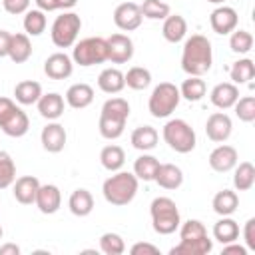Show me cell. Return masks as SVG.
<instances>
[{"mask_svg": "<svg viewBox=\"0 0 255 255\" xmlns=\"http://www.w3.org/2000/svg\"><path fill=\"white\" fill-rule=\"evenodd\" d=\"M213 52L211 42L203 34H191L181 52V70L189 76H203L211 70Z\"/></svg>", "mask_w": 255, "mask_h": 255, "instance_id": "1", "label": "cell"}, {"mask_svg": "<svg viewBox=\"0 0 255 255\" xmlns=\"http://www.w3.org/2000/svg\"><path fill=\"white\" fill-rule=\"evenodd\" d=\"M129 118V104L124 98H110L104 102L100 112L98 129L106 139H118L124 133L126 122Z\"/></svg>", "mask_w": 255, "mask_h": 255, "instance_id": "2", "label": "cell"}, {"mask_svg": "<svg viewBox=\"0 0 255 255\" xmlns=\"http://www.w3.org/2000/svg\"><path fill=\"white\" fill-rule=\"evenodd\" d=\"M137 185H139V179L133 173H129V171H114V175H110L104 181L102 193H104V199L110 205L122 207V205H128V203L133 201V197L137 193Z\"/></svg>", "mask_w": 255, "mask_h": 255, "instance_id": "3", "label": "cell"}, {"mask_svg": "<svg viewBox=\"0 0 255 255\" xmlns=\"http://www.w3.org/2000/svg\"><path fill=\"white\" fill-rule=\"evenodd\" d=\"M149 215H151V227L159 235H171L177 231L181 219H179V209L171 197H155L149 205Z\"/></svg>", "mask_w": 255, "mask_h": 255, "instance_id": "4", "label": "cell"}, {"mask_svg": "<svg viewBox=\"0 0 255 255\" xmlns=\"http://www.w3.org/2000/svg\"><path fill=\"white\" fill-rule=\"evenodd\" d=\"M161 135H163V141L177 153H189L193 151L195 143H197V137H195V131L193 128L185 122V120H169L163 129H161Z\"/></svg>", "mask_w": 255, "mask_h": 255, "instance_id": "5", "label": "cell"}, {"mask_svg": "<svg viewBox=\"0 0 255 255\" xmlns=\"http://www.w3.org/2000/svg\"><path fill=\"white\" fill-rule=\"evenodd\" d=\"M179 88L171 82H161L153 88L149 102H147V110L153 118H167L175 112V108L179 106Z\"/></svg>", "mask_w": 255, "mask_h": 255, "instance_id": "6", "label": "cell"}, {"mask_svg": "<svg viewBox=\"0 0 255 255\" xmlns=\"http://www.w3.org/2000/svg\"><path fill=\"white\" fill-rule=\"evenodd\" d=\"M30 120L22 108H18L10 98L0 96V129L10 137H22L28 133Z\"/></svg>", "mask_w": 255, "mask_h": 255, "instance_id": "7", "label": "cell"}, {"mask_svg": "<svg viewBox=\"0 0 255 255\" xmlns=\"http://www.w3.org/2000/svg\"><path fill=\"white\" fill-rule=\"evenodd\" d=\"M72 60L74 64L88 68V66H96L108 60V44L106 38L100 36H92V38H84L78 44H74V52H72Z\"/></svg>", "mask_w": 255, "mask_h": 255, "instance_id": "8", "label": "cell"}, {"mask_svg": "<svg viewBox=\"0 0 255 255\" xmlns=\"http://www.w3.org/2000/svg\"><path fill=\"white\" fill-rule=\"evenodd\" d=\"M82 30V18L76 12H64L60 14L50 30L52 42L58 48H72L78 40V34Z\"/></svg>", "mask_w": 255, "mask_h": 255, "instance_id": "9", "label": "cell"}, {"mask_svg": "<svg viewBox=\"0 0 255 255\" xmlns=\"http://www.w3.org/2000/svg\"><path fill=\"white\" fill-rule=\"evenodd\" d=\"M141 20H143V16L139 10V4H135V2H122L114 10V24L124 32L137 30L141 26Z\"/></svg>", "mask_w": 255, "mask_h": 255, "instance_id": "10", "label": "cell"}, {"mask_svg": "<svg viewBox=\"0 0 255 255\" xmlns=\"http://www.w3.org/2000/svg\"><path fill=\"white\" fill-rule=\"evenodd\" d=\"M108 44V60L112 64H126L133 56V42L126 34H112L106 38Z\"/></svg>", "mask_w": 255, "mask_h": 255, "instance_id": "11", "label": "cell"}, {"mask_svg": "<svg viewBox=\"0 0 255 255\" xmlns=\"http://www.w3.org/2000/svg\"><path fill=\"white\" fill-rule=\"evenodd\" d=\"M231 131H233L231 118H229L227 114H223V112L211 114V116L207 118V122H205V133H207V137H209L211 141H215V143L227 141L229 135H231Z\"/></svg>", "mask_w": 255, "mask_h": 255, "instance_id": "12", "label": "cell"}, {"mask_svg": "<svg viewBox=\"0 0 255 255\" xmlns=\"http://www.w3.org/2000/svg\"><path fill=\"white\" fill-rule=\"evenodd\" d=\"M72 72H74V60L64 52L50 54L44 62V74L50 80H66L72 76Z\"/></svg>", "mask_w": 255, "mask_h": 255, "instance_id": "13", "label": "cell"}, {"mask_svg": "<svg viewBox=\"0 0 255 255\" xmlns=\"http://www.w3.org/2000/svg\"><path fill=\"white\" fill-rule=\"evenodd\" d=\"M209 167L217 173H227L231 171L237 161H239V155H237V149L233 145H227V143H221L217 145L211 153H209Z\"/></svg>", "mask_w": 255, "mask_h": 255, "instance_id": "14", "label": "cell"}, {"mask_svg": "<svg viewBox=\"0 0 255 255\" xmlns=\"http://www.w3.org/2000/svg\"><path fill=\"white\" fill-rule=\"evenodd\" d=\"M237 22H239V16L237 12L231 8V6H217L211 14H209V24H211V30L215 34H231L235 28H237Z\"/></svg>", "mask_w": 255, "mask_h": 255, "instance_id": "15", "label": "cell"}, {"mask_svg": "<svg viewBox=\"0 0 255 255\" xmlns=\"http://www.w3.org/2000/svg\"><path fill=\"white\" fill-rule=\"evenodd\" d=\"M66 129L62 124L58 122H50L48 126L42 128V133H40V141H42V147L48 151V153H60L64 147H66Z\"/></svg>", "mask_w": 255, "mask_h": 255, "instance_id": "16", "label": "cell"}, {"mask_svg": "<svg viewBox=\"0 0 255 255\" xmlns=\"http://www.w3.org/2000/svg\"><path fill=\"white\" fill-rule=\"evenodd\" d=\"M36 207L44 213V215H52L60 209L62 205V193H60V187L54 185V183H40L38 187V193H36Z\"/></svg>", "mask_w": 255, "mask_h": 255, "instance_id": "17", "label": "cell"}, {"mask_svg": "<svg viewBox=\"0 0 255 255\" xmlns=\"http://www.w3.org/2000/svg\"><path fill=\"white\" fill-rule=\"evenodd\" d=\"M38 187H40L38 177H34V175H22V177L14 179V183H12L14 199L18 203H22V205H32L36 201Z\"/></svg>", "mask_w": 255, "mask_h": 255, "instance_id": "18", "label": "cell"}, {"mask_svg": "<svg viewBox=\"0 0 255 255\" xmlns=\"http://www.w3.org/2000/svg\"><path fill=\"white\" fill-rule=\"evenodd\" d=\"M209 100L219 110H229L239 100V88L233 82H221L209 92Z\"/></svg>", "mask_w": 255, "mask_h": 255, "instance_id": "19", "label": "cell"}, {"mask_svg": "<svg viewBox=\"0 0 255 255\" xmlns=\"http://www.w3.org/2000/svg\"><path fill=\"white\" fill-rule=\"evenodd\" d=\"M38 112L42 118H46L48 122H56L58 118H62L64 114V98L58 92H50V94H42L40 100L36 102Z\"/></svg>", "mask_w": 255, "mask_h": 255, "instance_id": "20", "label": "cell"}, {"mask_svg": "<svg viewBox=\"0 0 255 255\" xmlns=\"http://www.w3.org/2000/svg\"><path fill=\"white\" fill-rule=\"evenodd\" d=\"M94 102V88L90 84H72L66 92V104L74 110H84Z\"/></svg>", "mask_w": 255, "mask_h": 255, "instance_id": "21", "label": "cell"}, {"mask_svg": "<svg viewBox=\"0 0 255 255\" xmlns=\"http://www.w3.org/2000/svg\"><path fill=\"white\" fill-rule=\"evenodd\" d=\"M153 181L163 189H177L183 183V171L175 163H159Z\"/></svg>", "mask_w": 255, "mask_h": 255, "instance_id": "22", "label": "cell"}, {"mask_svg": "<svg viewBox=\"0 0 255 255\" xmlns=\"http://www.w3.org/2000/svg\"><path fill=\"white\" fill-rule=\"evenodd\" d=\"M213 249V241L205 235L199 239H181L175 247L169 249L171 255H207Z\"/></svg>", "mask_w": 255, "mask_h": 255, "instance_id": "23", "label": "cell"}, {"mask_svg": "<svg viewBox=\"0 0 255 255\" xmlns=\"http://www.w3.org/2000/svg\"><path fill=\"white\" fill-rule=\"evenodd\" d=\"M161 34L167 42L171 44H177L185 38L187 34V22L181 14H169L165 20H163V26H161Z\"/></svg>", "mask_w": 255, "mask_h": 255, "instance_id": "24", "label": "cell"}, {"mask_svg": "<svg viewBox=\"0 0 255 255\" xmlns=\"http://www.w3.org/2000/svg\"><path fill=\"white\" fill-rule=\"evenodd\" d=\"M98 88L104 94H120L126 88L124 72H120L118 68H106V70H102L100 76H98Z\"/></svg>", "mask_w": 255, "mask_h": 255, "instance_id": "25", "label": "cell"}, {"mask_svg": "<svg viewBox=\"0 0 255 255\" xmlns=\"http://www.w3.org/2000/svg\"><path fill=\"white\" fill-rule=\"evenodd\" d=\"M30 56H32V42H30V36H28V34H22V32L12 34L8 58H10L14 64H24Z\"/></svg>", "mask_w": 255, "mask_h": 255, "instance_id": "26", "label": "cell"}, {"mask_svg": "<svg viewBox=\"0 0 255 255\" xmlns=\"http://www.w3.org/2000/svg\"><path fill=\"white\" fill-rule=\"evenodd\" d=\"M68 207L76 217H86L94 209V197H92V193L88 189L78 187V189L72 191V195L68 199Z\"/></svg>", "mask_w": 255, "mask_h": 255, "instance_id": "27", "label": "cell"}, {"mask_svg": "<svg viewBox=\"0 0 255 255\" xmlns=\"http://www.w3.org/2000/svg\"><path fill=\"white\" fill-rule=\"evenodd\" d=\"M211 207L217 215H233L239 207V195L233 191V189H221L213 195V201H211Z\"/></svg>", "mask_w": 255, "mask_h": 255, "instance_id": "28", "label": "cell"}, {"mask_svg": "<svg viewBox=\"0 0 255 255\" xmlns=\"http://www.w3.org/2000/svg\"><path fill=\"white\" fill-rule=\"evenodd\" d=\"M157 139H159V133H157V129L151 128V126H139V128H135V129L131 131V137H129L131 145H133L135 149H139V151H149V149H153V147L157 145Z\"/></svg>", "mask_w": 255, "mask_h": 255, "instance_id": "29", "label": "cell"}, {"mask_svg": "<svg viewBox=\"0 0 255 255\" xmlns=\"http://www.w3.org/2000/svg\"><path fill=\"white\" fill-rule=\"evenodd\" d=\"M42 96V86L34 80H22L14 86V98L22 106H32L40 100Z\"/></svg>", "mask_w": 255, "mask_h": 255, "instance_id": "30", "label": "cell"}, {"mask_svg": "<svg viewBox=\"0 0 255 255\" xmlns=\"http://www.w3.org/2000/svg\"><path fill=\"white\" fill-rule=\"evenodd\" d=\"M213 237L225 245V243H231V241H237L239 239V225L235 219H231V215H223L219 221H215L213 225Z\"/></svg>", "mask_w": 255, "mask_h": 255, "instance_id": "31", "label": "cell"}, {"mask_svg": "<svg viewBox=\"0 0 255 255\" xmlns=\"http://www.w3.org/2000/svg\"><path fill=\"white\" fill-rule=\"evenodd\" d=\"M100 163H102L104 169H108L112 173L114 171H120L124 167V163H126V151L120 145H116V143L106 145L100 151Z\"/></svg>", "mask_w": 255, "mask_h": 255, "instance_id": "32", "label": "cell"}, {"mask_svg": "<svg viewBox=\"0 0 255 255\" xmlns=\"http://www.w3.org/2000/svg\"><path fill=\"white\" fill-rule=\"evenodd\" d=\"M157 167H159V159L155 155H149V153L143 151L133 161V175L137 179H143V181H153V177L157 173Z\"/></svg>", "mask_w": 255, "mask_h": 255, "instance_id": "33", "label": "cell"}, {"mask_svg": "<svg viewBox=\"0 0 255 255\" xmlns=\"http://www.w3.org/2000/svg\"><path fill=\"white\" fill-rule=\"evenodd\" d=\"M233 187L237 191H249L255 183V167L251 161H241L233 167Z\"/></svg>", "mask_w": 255, "mask_h": 255, "instance_id": "34", "label": "cell"}, {"mask_svg": "<svg viewBox=\"0 0 255 255\" xmlns=\"http://www.w3.org/2000/svg\"><path fill=\"white\" fill-rule=\"evenodd\" d=\"M205 92H207V86L201 80V76H189L179 86V96L185 98L187 102H199L205 96Z\"/></svg>", "mask_w": 255, "mask_h": 255, "instance_id": "35", "label": "cell"}, {"mask_svg": "<svg viewBox=\"0 0 255 255\" xmlns=\"http://www.w3.org/2000/svg\"><path fill=\"white\" fill-rule=\"evenodd\" d=\"M229 76H231V82H233L235 86L247 84V82L253 80V76H255V64H253V60L241 58V60L233 62V66H231V70H229Z\"/></svg>", "mask_w": 255, "mask_h": 255, "instance_id": "36", "label": "cell"}, {"mask_svg": "<svg viewBox=\"0 0 255 255\" xmlns=\"http://www.w3.org/2000/svg\"><path fill=\"white\" fill-rule=\"evenodd\" d=\"M124 80H126L128 88L139 92V90H145L151 84V72L147 68H143V66H133L124 74Z\"/></svg>", "mask_w": 255, "mask_h": 255, "instance_id": "37", "label": "cell"}, {"mask_svg": "<svg viewBox=\"0 0 255 255\" xmlns=\"http://www.w3.org/2000/svg\"><path fill=\"white\" fill-rule=\"evenodd\" d=\"M46 24H48L46 12H42V10H38V8L28 10V12L24 14V32H26L28 36H40V34L46 30Z\"/></svg>", "mask_w": 255, "mask_h": 255, "instance_id": "38", "label": "cell"}, {"mask_svg": "<svg viewBox=\"0 0 255 255\" xmlns=\"http://www.w3.org/2000/svg\"><path fill=\"white\" fill-rule=\"evenodd\" d=\"M139 10L147 20H165L169 16V4L163 0H143L139 4Z\"/></svg>", "mask_w": 255, "mask_h": 255, "instance_id": "39", "label": "cell"}, {"mask_svg": "<svg viewBox=\"0 0 255 255\" xmlns=\"http://www.w3.org/2000/svg\"><path fill=\"white\" fill-rule=\"evenodd\" d=\"M16 179V163L12 155L4 149H0V189H6Z\"/></svg>", "mask_w": 255, "mask_h": 255, "instance_id": "40", "label": "cell"}, {"mask_svg": "<svg viewBox=\"0 0 255 255\" xmlns=\"http://www.w3.org/2000/svg\"><path fill=\"white\" fill-rule=\"evenodd\" d=\"M100 251L106 253V255H122L126 251L124 237L120 233H114V231L104 233L100 237Z\"/></svg>", "mask_w": 255, "mask_h": 255, "instance_id": "41", "label": "cell"}, {"mask_svg": "<svg viewBox=\"0 0 255 255\" xmlns=\"http://www.w3.org/2000/svg\"><path fill=\"white\" fill-rule=\"evenodd\" d=\"M229 48L235 54H247L253 48V36L247 30H233L229 38Z\"/></svg>", "mask_w": 255, "mask_h": 255, "instance_id": "42", "label": "cell"}, {"mask_svg": "<svg viewBox=\"0 0 255 255\" xmlns=\"http://www.w3.org/2000/svg\"><path fill=\"white\" fill-rule=\"evenodd\" d=\"M233 108H235V116H237L241 122H245V124L255 122V98H253V96H243V98H239V100L233 104Z\"/></svg>", "mask_w": 255, "mask_h": 255, "instance_id": "43", "label": "cell"}, {"mask_svg": "<svg viewBox=\"0 0 255 255\" xmlns=\"http://www.w3.org/2000/svg\"><path fill=\"white\" fill-rule=\"evenodd\" d=\"M179 239H199L207 235L205 225L199 219H187L185 223H179Z\"/></svg>", "mask_w": 255, "mask_h": 255, "instance_id": "44", "label": "cell"}, {"mask_svg": "<svg viewBox=\"0 0 255 255\" xmlns=\"http://www.w3.org/2000/svg\"><path fill=\"white\" fill-rule=\"evenodd\" d=\"M2 6L8 14H26L30 10V0H2Z\"/></svg>", "mask_w": 255, "mask_h": 255, "instance_id": "45", "label": "cell"}, {"mask_svg": "<svg viewBox=\"0 0 255 255\" xmlns=\"http://www.w3.org/2000/svg\"><path fill=\"white\" fill-rule=\"evenodd\" d=\"M243 239H245V247L255 251V217H249L245 221V227H243Z\"/></svg>", "mask_w": 255, "mask_h": 255, "instance_id": "46", "label": "cell"}, {"mask_svg": "<svg viewBox=\"0 0 255 255\" xmlns=\"http://www.w3.org/2000/svg\"><path fill=\"white\" fill-rule=\"evenodd\" d=\"M129 253H131V255H157L159 249H157L155 245H151V243H143V241H141V243L131 245Z\"/></svg>", "mask_w": 255, "mask_h": 255, "instance_id": "47", "label": "cell"}, {"mask_svg": "<svg viewBox=\"0 0 255 255\" xmlns=\"http://www.w3.org/2000/svg\"><path fill=\"white\" fill-rule=\"evenodd\" d=\"M247 247H243V245H237L235 241H231V243H225L223 245V249H221V255H231V253H235V255H247Z\"/></svg>", "mask_w": 255, "mask_h": 255, "instance_id": "48", "label": "cell"}, {"mask_svg": "<svg viewBox=\"0 0 255 255\" xmlns=\"http://www.w3.org/2000/svg\"><path fill=\"white\" fill-rule=\"evenodd\" d=\"M10 40H12V34L8 30H0V58H6L8 56Z\"/></svg>", "mask_w": 255, "mask_h": 255, "instance_id": "49", "label": "cell"}, {"mask_svg": "<svg viewBox=\"0 0 255 255\" xmlns=\"http://www.w3.org/2000/svg\"><path fill=\"white\" fill-rule=\"evenodd\" d=\"M20 253V247L16 243H4L0 245V255H18Z\"/></svg>", "mask_w": 255, "mask_h": 255, "instance_id": "50", "label": "cell"}, {"mask_svg": "<svg viewBox=\"0 0 255 255\" xmlns=\"http://www.w3.org/2000/svg\"><path fill=\"white\" fill-rule=\"evenodd\" d=\"M34 2H36L38 10H42V12H54L56 10V2L54 0H34Z\"/></svg>", "mask_w": 255, "mask_h": 255, "instance_id": "51", "label": "cell"}, {"mask_svg": "<svg viewBox=\"0 0 255 255\" xmlns=\"http://www.w3.org/2000/svg\"><path fill=\"white\" fill-rule=\"evenodd\" d=\"M56 2V10H70L76 6L78 0H54Z\"/></svg>", "mask_w": 255, "mask_h": 255, "instance_id": "52", "label": "cell"}, {"mask_svg": "<svg viewBox=\"0 0 255 255\" xmlns=\"http://www.w3.org/2000/svg\"><path fill=\"white\" fill-rule=\"evenodd\" d=\"M207 2H211V4H221V2H225V0H207Z\"/></svg>", "mask_w": 255, "mask_h": 255, "instance_id": "53", "label": "cell"}, {"mask_svg": "<svg viewBox=\"0 0 255 255\" xmlns=\"http://www.w3.org/2000/svg\"><path fill=\"white\" fill-rule=\"evenodd\" d=\"M2 235H4V229H2V227H0V239H2Z\"/></svg>", "mask_w": 255, "mask_h": 255, "instance_id": "54", "label": "cell"}]
</instances>
